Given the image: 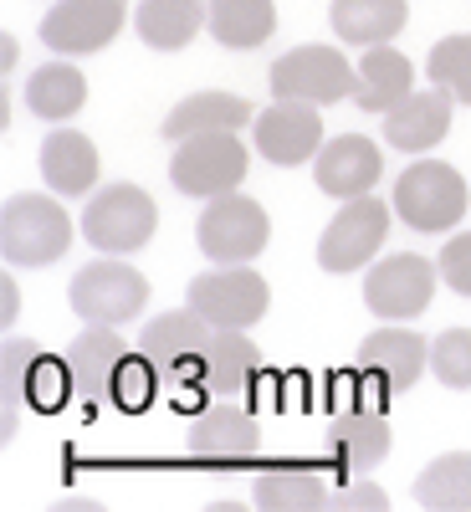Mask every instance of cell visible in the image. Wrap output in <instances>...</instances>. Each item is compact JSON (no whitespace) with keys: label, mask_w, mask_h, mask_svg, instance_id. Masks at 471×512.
Segmentation results:
<instances>
[{"label":"cell","mask_w":471,"mask_h":512,"mask_svg":"<svg viewBox=\"0 0 471 512\" xmlns=\"http://www.w3.org/2000/svg\"><path fill=\"white\" fill-rule=\"evenodd\" d=\"M210 328L195 308H175L164 318H149L144 333H139V354L159 369L169 400L180 410L200 415L205 410V390H210Z\"/></svg>","instance_id":"1"},{"label":"cell","mask_w":471,"mask_h":512,"mask_svg":"<svg viewBox=\"0 0 471 512\" xmlns=\"http://www.w3.org/2000/svg\"><path fill=\"white\" fill-rule=\"evenodd\" d=\"M67 400H77L72 390V369L67 359L47 354L31 338H6L0 344V441L16 436V415L21 410H36V415H57Z\"/></svg>","instance_id":"2"},{"label":"cell","mask_w":471,"mask_h":512,"mask_svg":"<svg viewBox=\"0 0 471 512\" xmlns=\"http://www.w3.org/2000/svg\"><path fill=\"white\" fill-rule=\"evenodd\" d=\"M72 246V216L52 195H11L0 205V256L11 267H52Z\"/></svg>","instance_id":"3"},{"label":"cell","mask_w":471,"mask_h":512,"mask_svg":"<svg viewBox=\"0 0 471 512\" xmlns=\"http://www.w3.org/2000/svg\"><path fill=\"white\" fill-rule=\"evenodd\" d=\"M154 226H159L154 195L128 185V180L93 190V200L82 205V236H88V246H98L103 256H134L139 246L154 241Z\"/></svg>","instance_id":"4"},{"label":"cell","mask_w":471,"mask_h":512,"mask_svg":"<svg viewBox=\"0 0 471 512\" xmlns=\"http://www.w3.org/2000/svg\"><path fill=\"white\" fill-rule=\"evenodd\" d=\"M390 205H395V216L405 226H415L425 236H441V231H451L466 216L471 195H466V180H461L456 164L420 159V164H410L405 175L395 180V200Z\"/></svg>","instance_id":"5"},{"label":"cell","mask_w":471,"mask_h":512,"mask_svg":"<svg viewBox=\"0 0 471 512\" xmlns=\"http://www.w3.org/2000/svg\"><path fill=\"white\" fill-rule=\"evenodd\" d=\"M267 241H272L267 210L256 205L251 195H241V190L205 200L200 221H195V246L205 251V262H216V267L256 262V256L267 251Z\"/></svg>","instance_id":"6"},{"label":"cell","mask_w":471,"mask_h":512,"mask_svg":"<svg viewBox=\"0 0 471 512\" xmlns=\"http://www.w3.org/2000/svg\"><path fill=\"white\" fill-rule=\"evenodd\" d=\"M272 82V98H303L318 108H333L354 98L359 88V67H349V57L338 47H323V41H308V47H292L287 57L272 62L267 72Z\"/></svg>","instance_id":"7"},{"label":"cell","mask_w":471,"mask_h":512,"mask_svg":"<svg viewBox=\"0 0 471 512\" xmlns=\"http://www.w3.org/2000/svg\"><path fill=\"white\" fill-rule=\"evenodd\" d=\"M246 164L251 159L236 134H195V139H180L175 159H169V185L190 200H216V195L241 190Z\"/></svg>","instance_id":"8"},{"label":"cell","mask_w":471,"mask_h":512,"mask_svg":"<svg viewBox=\"0 0 471 512\" xmlns=\"http://www.w3.org/2000/svg\"><path fill=\"white\" fill-rule=\"evenodd\" d=\"M67 303L82 323H134L149 303V282L128 262H88L67 282Z\"/></svg>","instance_id":"9"},{"label":"cell","mask_w":471,"mask_h":512,"mask_svg":"<svg viewBox=\"0 0 471 512\" xmlns=\"http://www.w3.org/2000/svg\"><path fill=\"white\" fill-rule=\"evenodd\" d=\"M185 303L210 323V328H251L267 318L272 303V287L262 272H251L246 262L236 267H216V272H200L185 292Z\"/></svg>","instance_id":"10"},{"label":"cell","mask_w":471,"mask_h":512,"mask_svg":"<svg viewBox=\"0 0 471 512\" xmlns=\"http://www.w3.org/2000/svg\"><path fill=\"white\" fill-rule=\"evenodd\" d=\"M390 210L395 205L374 200V190L344 200V210H338V216L328 221V231L318 236V267L333 272V277L369 267L374 251L384 246V236H390Z\"/></svg>","instance_id":"11"},{"label":"cell","mask_w":471,"mask_h":512,"mask_svg":"<svg viewBox=\"0 0 471 512\" xmlns=\"http://www.w3.org/2000/svg\"><path fill=\"white\" fill-rule=\"evenodd\" d=\"M436 282H441V267H431L415 251H395V256H384V262L369 267L364 303L384 323H410V318H420L425 308H431Z\"/></svg>","instance_id":"12"},{"label":"cell","mask_w":471,"mask_h":512,"mask_svg":"<svg viewBox=\"0 0 471 512\" xmlns=\"http://www.w3.org/2000/svg\"><path fill=\"white\" fill-rule=\"evenodd\" d=\"M134 354L118 338V328L113 323H82V333L67 344V369H72V390H77V400H82V410L88 415H103V410H113V379H118V369H123V359Z\"/></svg>","instance_id":"13"},{"label":"cell","mask_w":471,"mask_h":512,"mask_svg":"<svg viewBox=\"0 0 471 512\" xmlns=\"http://www.w3.org/2000/svg\"><path fill=\"white\" fill-rule=\"evenodd\" d=\"M123 16V0H57L41 16V47H52L57 57H93L123 31Z\"/></svg>","instance_id":"14"},{"label":"cell","mask_w":471,"mask_h":512,"mask_svg":"<svg viewBox=\"0 0 471 512\" xmlns=\"http://www.w3.org/2000/svg\"><path fill=\"white\" fill-rule=\"evenodd\" d=\"M251 139H256V154L292 169V164H308L318 159L323 149V118H318V103H303V98H277L272 108H262L251 118Z\"/></svg>","instance_id":"15"},{"label":"cell","mask_w":471,"mask_h":512,"mask_svg":"<svg viewBox=\"0 0 471 512\" xmlns=\"http://www.w3.org/2000/svg\"><path fill=\"white\" fill-rule=\"evenodd\" d=\"M359 369H369L390 395H405L420 384V374L431 369V338H420L405 323H384L379 333H369L359 344Z\"/></svg>","instance_id":"16"},{"label":"cell","mask_w":471,"mask_h":512,"mask_svg":"<svg viewBox=\"0 0 471 512\" xmlns=\"http://www.w3.org/2000/svg\"><path fill=\"white\" fill-rule=\"evenodd\" d=\"M384 175V154L374 139L364 134H338V139H323L318 159H313V180L323 195L333 200H354V195H369Z\"/></svg>","instance_id":"17"},{"label":"cell","mask_w":471,"mask_h":512,"mask_svg":"<svg viewBox=\"0 0 471 512\" xmlns=\"http://www.w3.org/2000/svg\"><path fill=\"white\" fill-rule=\"evenodd\" d=\"M185 451L195 461H246V456L262 451V425H256V415H246L241 405H205L190 420Z\"/></svg>","instance_id":"18"},{"label":"cell","mask_w":471,"mask_h":512,"mask_svg":"<svg viewBox=\"0 0 471 512\" xmlns=\"http://www.w3.org/2000/svg\"><path fill=\"white\" fill-rule=\"evenodd\" d=\"M41 180H47L52 195L62 200H82L88 190H98V149L88 134L77 128H57L41 144Z\"/></svg>","instance_id":"19"},{"label":"cell","mask_w":471,"mask_h":512,"mask_svg":"<svg viewBox=\"0 0 471 512\" xmlns=\"http://www.w3.org/2000/svg\"><path fill=\"white\" fill-rule=\"evenodd\" d=\"M328 456L344 466V472H369L390 456V425H384V410H344L328 420L323 431Z\"/></svg>","instance_id":"20"},{"label":"cell","mask_w":471,"mask_h":512,"mask_svg":"<svg viewBox=\"0 0 471 512\" xmlns=\"http://www.w3.org/2000/svg\"><path fill=\"white\" fill-rule=\"evenodd\" d=\"M446 134H451V98L441 88L436 93H410L384 113V139H390L395 149H405V154L436 149Z\"/></svg>","instance_id":"21"},{"label":"cell","mask_w":471,"mask_h":512,"mask_svg":"<svg viewBox=\"0 0 471 512\" xmlns=\"http://www.w3.org/2000/svg\"><path fill=\"white\" fill-rule=\"evenodd\" d=\"M251 103L236 93H190L164 113V139H195V134H241L251 123Z\"/></svg>","instance_id":"22"},{"label":"cell","mask_w":471,"mask_h":512,"mask_svg":"<svg viewBox=\"0 0 471 512\" xmlns=\"http://www.w3.org/2000/svg\"><path fill=\"white\" fill-rule=\"evenodd\" d=\"M210 21V0H139L134 6V31L154 52H185Z\"/></svg>","instance_id":"23"},{"label":"cell","mask_w":471,"mask_h":512,"mask_svg":"<svg viewBox=\"0 0 471 512\" xmlns=\"http://www.w3.org/2000/svg\"><path fill=\"white\" fill-rule=\"evenodd\" d=\"M415 93V67L405 52H395L390 41L384 47H364L359 57V88H354V103L364 113H390L400 98Z\"/></svg>","instance_id":"24"},{"label":"cell","mask_w":471,"mask_h":512,"mask_svg":"<svg viewBox=\"0 0 471 512\" xmlns=\"http://www.w3.org/2000/svg\"><path fill=\"white\" fill-rule=\"evenodd\" d=\"M410 21L405 0H333V31L349 47H384Z\"/></svg>","instance_id":"25"},{"label":"cell","mask_w":471,"mask_h":512,"mask_svg":"<svg viewBox=\"0 0 471 512\" xmlns=\"http://www.w3.org/2000/svg\"><path fill=\"white\" fill-rule=\"evenodd\" d=\"M88 103V77H82L72 62H47L26 77V108L47 123H67L72 113H82Z\"/></svg>","instance_id":"26"},{"label":"cell","mask_w":471,"mask_h":512,"mask_svg":"<svg viewBox=\"0 0 471 512\" xmlns=\"http://www.w3.org/2000/svg\"><path fill=\"white\" fill-rule=\"evenodd\" d=\"M210 36L221 41V47L231 52H251L262 47V41H272L277 31V6L272 0H210Z\"/></svg>","instance_id":"27"},{"label":"cell","mask_w":471,"mask_h":512,"mask_svg":"<svg viewBox=\"0 0 471 512\" xmlns=\"http://www.w3.org/2000/svg\"><path fill=\"white\" fill-rule=\"evenodd\" d=\"M256 374H262V349L246 338V328H216V338H210V390L241 395Z\"/></svg>","instance_id":"28"},{"label":"cell","mask_w":471,"mask_h":512,"mask_svg":"<svg viewBox=\"0 0 471 512\" xmlns=\"http://www.w3.org/2000/svg\"><path fill=\"white\" fill-rule=\"evenodd\" d=\"M251 497L267 512H318L333 502V487L318 472H262Z\"/></svg>","instance_id":"29"},{"label":"cell","mask_w":471,"mask_h":512,"mask_svg":"<svg viewBox=\"0 0 471 512\" xmlns=\"http://www.w3.org/2000/svg\"><path fill=\"white\" fill-rule=\"evenodd\" d=\"M420 507H471V451H446L415 477Z\"/></svg>","instance_id":"30"},{"label":"cell","mask_w":471,"mask_h":512,"mask_svg":"<svg viewBox=\"0 0 471 512\" xmlns=\"http://www.w3.org/2000/svg\"><path fill=\"white\" fill-rule=\"evenodd\" d=\"M425 77L431 88H441L451 103H466L471 108V36H441L431 57H425Z\"/></svg>","instance_id":"31"},{"label":"cell","mask_w":471,"mask_h":512,"mask_svg":"<svg viewBox=\"0 0 471 512\" xmlns=\"http://www.w3.org/2000/svg\"><path fill=\"white\" fill-rule=\"evenodd\" d=\"M164 390V379H159V369L134 349L123 359V369H118V379H113V410L118 415H144L149 405H154V395Z\"/></svg>","instance_id":"32"},{"label":"cell","mask_w":471,"mask_h":512,"mask_svg":"<svg viewBox=\"0 0 471 512\" xmlns=\"http://www.w3.org/2000/svg\"><path fill=\"white\" fill-rule=\"evenodd\" d=\"M395 395L384 390V384L369 374V369H338L333 379H328V405H333V415H344V410H384Z\"/></svg>","instance_id":"33"},{"label":"cell","mask_w":471,"mask_h":512,"mask_svg":"<svg viewBox=\"0 0 471 512\" xmlns=\"http://www.w3.org/2000/svg\"><path fill=\"white\" fill-rule=\"evenodd\" d=\"M431 374L446 390H471V328H446L431 338Z\"/></svg>","instance_id":"34"},{"label":"cell","mask_w":471,"mask_h":512,"mask_svg":"<svg viewBox=\"0 0 471 512\" xmlns=\"http://www.w3.org/2000/svg\"><path fill=\"white\" fill-rule=\"evenodd\" d=\"M436 267H441V282H446L451 292L471 297V231H456V236L441 246Z\"/></svg>","instance_id":"35"},{"label":"cell","mask_w":471,"mask_h":512,"mask_svg":"<svg viewBox=\"0 0 471 512\" xmlns=\"http://www.w3.org/2000/svg\"><path fill=\"white\" fill-rule=\"evenodd\" d=\"M328 507H369V512H379V507H390V497H384V487H374L369 477H359L349 487H338Z\"/></svg>","instance_id":"36"},{"label":"cell","mask_w":471,"mask_h":512,"mask_svg":"<svg viewBox=\"0 0 471 512\" xmlns=\"http://www.w3.org/2000/svg\"><path fill=\"white\" fill-rule=\"evenodd\" d=\"M16 308H21V303H16V277L6 272V277H0V328L16 323Z\"/></svg>","instance_id":"37"},{"label":"cell","mask_w":471,"mask_h":512,"mask_svg":"<svg viewBox=\"0 0 471 512\" xmlns=\"http://www.w3.org/2000/svg\"><path fill=\"white\" fill-rule=\"evenodd\" d=\"M16 67V36H0V72Z\"/></svg>","instance_id":"38"}]
</instances>
